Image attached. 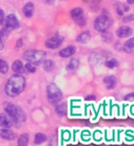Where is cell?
<instances>
[{
    "label": "cell",
    "instance_id": "obj_1",
    "mask_svg": "<svg viewBox=\"0 0 134 146\" xmlns=\"http://www.w3.org/2000/svg\"><path fill=\"white\" fill-rule=\"evenodd\" d=\"M26 86V80L21 75L15 74L10 77L5 86V93L7 95L14 98L19 95Z\"/></svg>",
    "mask_w": 134,
    "mask_h": 146
},
{
    "label": "cell",
    "instance_id": "obj_2",
    "mask_svg": "<svg viewBox=\"0 0 134 146\" xmlns=\"http://www.w3.org/2000/svg\"><path fill=\"white\" fill-rule=\"evenodd\" d=\"M46 56V54L45 51L37 50H29L26 51L24 54V59L28 60V63L32 64L34 65H38L42 62H43Z\"/></svg>",
    "mask_w": 134,
    "mask_h": 146
},
{
    "label": "cell",
    "instance_id": "obj_3",
    "mask_svg": "<svg viewBox=\"0 0 134 146\" xmlns=\"http://www.w3.org/2000/svg\"><path fill=\"white\" fill-rule=\"evenodd\" d=\"M46 94L48 101L51 104H56L62 99V92L55 83H51L46 88Z\"/></svg>",
    "mask_w": 134,
    "mask_h": 146
},
{
    "label": "cell",
    "instance_id": "obj_4",
    "mask_svg": "<svg viewBox=\"0 0 134 146\" xmlns=\"http://www.w3.org/2000/svg\"><path fill=\"white\" fill-rule=\"evenodd\" d=\"M110 25V19L105 14L96 17L94 21V29L100 32H105Z\"/></svg>",
    "mask_w": 134,
    "mask_h": 146
},
{
    "label": "cell",
    "instance_id": "obj_5",
    "mask_svg": "<svg viewBox=\"0 0 134 146\" xmlns=\"http://www.w3.org/2000/svg\"><path fill=\"white\" fill-rule=\"evenodd\" d=\"M3 31L6 33L19 27V21L14 14H9L4 21Z\"/></svg>",
    "mask_w": 134,
    "mask_h": 146
},
{
    "label": "cell",
    "instance_id": "obj_6",
    "mask_svg": "<svg viewBox=\"0 0 134 146\" xmlns=\"http://www.w3.org/2000/svg\"><path fill=\"white\" fill-rule=\"evenodd\" d=\"M3 108L6 114L8 115L13 119V121L14 120L17 114H18V112H19V107H17V106L14 105L12 103H10V102H6L3 105Z\"/></svg>",
    "mask_w": 134,
    "mask_h": 146
},
{
    "label": "cell",
    "instance_id": "obj_7",
    "mask_svg": "<svg viewBox=\"0 0 134 146\" xmlns=\"http://www.w3.org/2000/svg\"><path fill=\"white\" fill-rule=\"evenodd\" d=\"M62 42H63V38L58 35H56V36H53V37L47 39L45 42V46L48 49L55 50V49H57L62 44Z\"/></svg>",
    "mask_w": 134,
    "mask_h": 146
},
{
    "label": "cell",
    "instance_id": "obj_8",
    "mask_svg": "<svg viewBox=\"0 0 134 146\" xmlns=\"http://www.w3.org/2000/svg\"><path fill=\"white\" fill-rule=\"evenodd\" d=\"M13 121L6 113L0 114V127L3 128H10L13 126Z\"/></svg>",
    "mask_w": 134,
    "mask_h": 146
},
{
    "label": "cell",
    "instance_id": "obj_9",
    "mask_svg": "<svg viewBox=\"0 0 134 146\" xmlns=\"http://www.w3.org/2000/svg\"><path fill=\"white\" fill-rule=\"evenodd\" d=\"M133 33V30L129 26H121L119 29L117 30L116 32V35L118 38H127L129 37Z\"/></svg>",
    "mask_w": 134,
    "mask_h": 146
},
{
    "label": "cell",
    "instance_id": "obj_10",
    "mask_svg": "<svg viewBox=\"0 0 134 146\" xmlns=\"http://www.w3.org/2000/svg\"><path fill=\"white\" fill-rule=\"evenodd\" d=\"M75 52H76V48L74 46H68L67 47L62 49L59 52V55L63 58H67V57H71L72 55L75 54Z\"/></svg>",
    "mask_w": 134,
    "mask_h": 146
},
{
    "label": "cell",
    "instance_id": "obj_11",
    "mask_svg": "<svg viewBox=\"0 0 134 146\" xmlns=\"http://www.w3.org/2000/svg\"><path fill=\"white\" fill-rule=\"evenodd\" d=\"M0 136L2 138L8 141H11L15 138V134L9 128H2L0 130Z\"/></svg>",
    "mask_w": 134,
    "mask_h": 146
},
{
    "label": "cell",
    "instance_id": "obj_12",
    "mask_svg": "<svg viewBox=\"0 0 134 146\" xmlns=\"http://www.w3.org/2000/svg\"><path fill=\"white\" fill-rule=\"evenodd\" d=\"M104 83L105 84L106 87L108 90H113L116 86L117 80L115 76H106L104 79Z\"/></svg>",
    "mask_w": 134,
    "mask_h": 146
},
{
    "label": "cell",
    "instance_id": "obj_13",
    "mask_svg": "<svg viewBox=\"0 0 134 146\" xmlns=\"http://www.w3.org/2000/svg\"><path fill=\"white\" fill-rule=\"evenodd\" d=\"M90 32L89 31H85L82 32L79 35H78L76 40L78 42H79L81 44H86L90 40Z\"/></svg>",
    "mask_w": 134,
    "mask_h": 146
},
{
    "label": "cell",
    "instance_id": "obj_14",
    "mask_svg": "<svg viewBox=\"0 0 134 146\" xmlns=\"http://www.w3.org/2000/svg\"><path fill=\"white\" fill-rule=\"evenodd\" d=\"M34 10H35L34 4L32 3V2H29L24 5V7L23 8V12L26 17H32L34 13Z\"/></svg>",
    "mask_w": 134,
    "mask_h": 146
},
{
    "label": "cell",
    "instance_id": "obj_15",
    "mask_svg": "<svg viewBox=\"0 0 134 146\" xmlns=\"http://www.w3.org/2000/svg\"><path fill=\"white\" fill-rule=\"evenodd\" d=\"M12 70L16 74L20 75L21 73L24 72V64L20 60H17L12 64Z\"/></svg>",
    "mask_w": 134,
    "mask_h": 146
},
{
    "label": "cell",
    "instance_id": "obj_16",
    "mask_svg": "<svg viewBox=\"0 0 134 146\" xmlns=\"http://www.w3.org/2000/svg\"><path fill=\"white\" fill-rule=\"evenodd\" d=\"M71 16L72 17V19L76 21L80 18L83 17V10L82 8L80 7H76L71 11Z\"/></svg>",
    "mask_w": 134,
    "mask_h": 146
},
{
    "label": "cell",
    "instance_id": "obj_17",
    "mask_svg": "<svg viewBox=\"0 0 134 146\" xmlns=\"http://www.w3.org/2000/svg\"><path fill=\"white\" fill-rule=\"evenodd\" d=\"M129 10V7L127 4L121 3H118L116 4V11L119 16H122L124 13L128 12Z\"/></svg>",
    "mask_w": 134,
    "mask_h": 146
},
{
    "label": "cell",
    "instance_id": "obj_18",
    "mask_svg": "<svg viewBox=\"0 0 134 146\" xmlns=\"http://www.w3.org/2000/svg\"><path fill=\"white\" fill-rule=\"evenodd\" d=\"M29 141V135L27 133H22L18 137L17 140V146H28Z\"/></svg>",
    "mask_w": 134,
    "mask_h": 146
},
{
    "label": "cell",
    "instance_id": "obj_19",
    "mask_svg": "<svg viewBox=\"0 0 134 146\" xmlns=\"http://www.w3.org/2000/svg\"><path fill=\"white\" fill-rule=\"evenodd\" d=\"M79 60L76 58H73L67 64V70L68 72H75L79 68Z\"/></svg>",
    "mask_w": 134,
    "mask_h": 146
},
{
    "label": "cell",
    "instance_id": "obj_20",
    "mask_svg": "<svg viewBox=\"0 0 134 146\" xmlns=\"http://www.w3.org/2000/svg\"><path fill=\"white\" fill-rule=\"evenodd\" d=\"M56 112L60 116H64L67 113V105L65 103L58 104L56 107Z\"/></svg>",
    "mask_w": 134,
    "mask_h": 146
},
{
    "label": "cell",
    "instance_id": "obj_21",
    "mask_svg": "<svg viewBox=\"0 0 134 146\" xmlns=\"http://www.w3.org/2000/svg\"><path fill=\"white\" fill-rule=\"evenodd\" d=\"M47 139L46 135L42 133H37L35 135V139L34 142L35 145H41L42 143H44Z\"/></svg>",
    "mask_w": 134,
    "mask_h": 146
},
{
    "label": "cell",
    "instance_id": "obj_22",
    "mask_svg": "<svg viewBox=\"0 0 134 146\" xmlns=\"http://www.w3.org/2000/svg\"><path fill=\"white\" fill-rule=\"evenodd\" d=\"M43 69L46 72H51L54 69L55 64L52 60H45L43 61Z\"/></svg>",
    "mask_w": 134,
    "mask_h": 146
},
{
    "label": "cell",
    "instance_id": "obj_23",
    "mask_svg": "<svg viewBox=\"0 0 134 146\" xmlns=\"http://www.w3.org/2000/svg\"><path fill=\"white\" fill-rule=\"evenodd\" d=\"M134 48V37L128 39L127 41L125 42L124 49L126 52H129Z\"/></svg>",
    "mask_w": 134,
    "mask_h": 146
},
{
    "label": "cell",
    "instance_id": "obj_24",
    "mask_svg": "<svg viewBox=\"0 0 134 146\" xmlns=\"http://www.w3.org/2000/svg\"><path fill=\"white\" fill-rule=\"evenodd\" d=\"M105 66L108 68H115L118 66V61L115 58H112L105 61Z\"/></svg>",
    "mask_w": 134,
    "mask_h": 146
},
{
    "label": "cell",
    "instance_id": "obj_25",
    "mask_svg": "<svg viewBox=\"0 0 134 146\" xmlns=\"http://www.w3.org/2000/svg\"><path fill=\"white\" fill-rule=\"evenodd\" d=\"M9 70V65L6 60L0 59V73L6 74Z\"/></svg>",
    "mask_w": 134,
    "mask_h": 146
},
{
    "label": "cell",
    "instance_id": "obj_26",
    "mask_svg": "<svg viewBox=\"0 0 134 146\" xmlns=\"http://www.w3.org/2000/svg\"><path fill=\"white\" fill-rule=\"evenodd\" d=\"M61 139L64 141H68L71 139V133L69 130H65L61 132Z\"/></svg>",
    "mask_w": 134,
    "mask_h": 146
},
{
    "label": "cell",
    "instance_id": "obj_27",
    "mask_svg": "<svg viewBox=\"0 0 134 146\" xmlns=\"http://www.w3.org/2000/svg\"><path fill=\"white\" fill-rule=\"evenodd\" d=\"M102 39L106 42H112V38H113V36H112V33L111 32H104L102 33Z\"/></svg>",
    "mask_w": 134,
    "mask_h": 146
},
{
    "label": "cell",
    "instance_id": "obj_28",
    "mask_svg": "<svg viewBox=\"0 0 134 146\" xmlns=\"http://www.w3.org/2000/svg\"><path fill=\"white\" fill-rule=\"evenodd\" d=\"M81 137L84 141H89L90 137H91V133L89 130H84L81 134Z\"/></svg>",
    "mask_w": 134,
    "mask_h": 146
},
{
    "label": "cell",
    "instance_id": "obj_29",
    "mask_svg": "<svg viewBox=\"0 0 134 146\" xmlns=\"http://www.w3.org/2000/svg\"><path fill=\"white\" fill-rule=\"evenodd\" d=\"M24 68L30 73H35L36 72V67L31 63L26 64L24 65Z\"/></svg>",
    "mask_w": 134,
    "mask_h": 146
},
{
    "label": "cell",
    "instance_id": "obj_30",
    "mask_svg": "<svg viewBox=\"0 0 134 146\" xmlns=\"http://www.w3.org/2000/svg\"><path fill=\"white\" fill-rule=\"evenodd\" d=\"M5 32H4L3 30H0V50H2L4 47L3 42V39L4 35H5Z\"/></svg>",
    "mask_w": 134,
    "mask_h": 146
},
{
    "label": "cell",
    "instance_id": "obj_31",
    "mask_svg": "<svg viewBox=\"0 0 134 146\" xmlns=\"http://www.w3.org/2000/svg\"><path fill=\"white\" fill-rule=\"evenodd\" d=\"M125 136H126V139L129 141H133L134 139V135L133 133V131H131V130H128L126 133H125Z\"/></svg>",
    "mask_w": 134,
    "mask_h": 146
},
{
    "label": "cell",
    "instance_id": "obj_32",
    "mask_svg": "<svg viewBox=\"0 0 134 146\" xmlns=\"http://www.w3.org/2000/svg\"><path fill=\"white\" fill-rule=\"evenodd\" d=\"M5 19H6V17H5L4 11L0 9V25H3Z\"/></svg>",
    "mask_w": 134,
    "mask_h": 146
},
{
    "label": "cell",
    "instance_id": "obj_33",
    "mask_svg": "<svg viewBox=\"0 0 134 146\" xmlns=\"http://www.w3.org/2000/svg\"><path fill=\"white\" fill-rule=\"evenodd\" d=\"M123 21L125 22H129V21H134V14H129L128 16L125 17L123 18Z\"/></svg>",
    "mask_w": 134,
    "mask_h": 146
},
{
    "label": "cell",
    "instance_id": "obj_34",
    "mask_svg": "<svg viewBox=\"0 0 134 146\" xmlns=\"http://www.w3.org/2000/svg\"><path fill=\"white\" fill-rule=\"evenodd\" d=\"M125 99L126 101H129V102H134V92L127 94V95L125 96Z\"/></svg>",
    "mask_w": 134,
    "mask_h": 146
},
{
    "label": "cell",
    "instance_id": "obj_35",
    "mask_svg": "<svg viewBox=\"0 0 134 146\" xmlns=\"http://www.w3.org/2000/svg\"><path fill=\"white\" fill-rule=\"evenodd\" d=\"M99 132V130H97V131H96V132L94 133V139L96 140V141H100V140H101V138H102V135H101V134L98 135Z\"/></svg>",
    "mask_w": 134,
    "mask_h": 146
},
{
    "label": "cell",
    "instance_id": "obj_36",
    "mask_svg": "<svg viewBox=\"0 0 134 146\" xmlns=\"http://www.w3.org/2000/svg\"><path fill=\"white\" fill-rule=\"evenodd\" d=\"M86 3H92L93 5H98L99 3L100 0H84Z\"/></svg>",
    "mask_w": 134,
    "mask_h": 146
},
{
    "label": "cell",
    "instance_id": "obj_37",
    "mask_svg": "<svg viewBox=\"0 0 134 146\" xmlns=\"http://www.w3.org/2000/svg\"><path fill=\"white\" fill-rule=\"evenodd\" d=\"M22 46H23L22 39H21V38H20V39H18V40H17V42L16 48H17V49H19V48L21 47Z\"/></svg>",
    "mask_w": 134,
    "mask_h": 146
},
{
    "label": "cell",
    "instance_id": "obj_38",
    "mask_svg": "<svg viewBox=\"0 0 134 146\" xmlns=\"http://www.w3.org/2000/svg\"><path fill=\"white\" fill-rule=\"evenodd\" d=\"M95 99H96V98L93 95H89L87 96V98H86V100H89V101H90V100H95Z\"/></svg>",
    "mask_w": 134,
    "mask_h": 146
},
{
    "label": "cell",
    "instance_id": "obj_39",
    "mask_svg": "<svg viewBox=\"0 0 134 146\" xmlns=\"http://www.w3.org/2000/svg\"><path fill=\"white\" fill-rule=\"evenodd\" d=\"M44 1L46 3H48V4H52L53 2H54V0H44Z\"/></svg>",
    "mask_w": 134,
    "mask_h": 146
},
{
    "label": "cell",
    "instance_id": "obj_40",
    "mask_svg": "<svg viewBox=\"0 0 134 146\" xmlns=\"http://www.w3.org/2000/svg\"><path fill=\"white\" fill-rule=\"evenodd\" d=\"M126 2H127V4H129V5L134 4V0H126Z\"/></svg>",
    "mask_w": 134,
    "mask_h": 146
}]
</instances>
